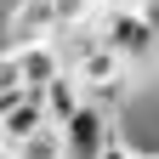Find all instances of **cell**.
I'll use <instances>...</instances> for the list:
<instances>
[{
    "label": "cell",
    "mask_w": 159,
    "mask_h": 159,
    "mask_svg": "<svg viewBox=\"0 0 159 159\" xmlns=\"http://www.w3.org/2000/svg\"><path fill=\"white\" fill-rule=\"evenodd\" d=\"M91 23H97V34H102V46L119 51V63H125V68L153 63V57H159V34L148 29V17L136 11L131 0H102V6L91 11Z\"/></svg>",
    "instance_id": "1"
},
{
    "label": "cell",
    "mask_w": 159,
    "mask_h": 159,
    "mask_svg": "<svg viewBox=\"0 0 159 159\" xmlns=\"http://www.w3.org/2000/svg\"><path fill=\"white\" fill-rule=\"evenodd\" d=\"M63 68H68V80H74L85 97H97L102 85H114V80H125V63H119L114 46H102V34L85 40V46H74V51L63 57Z\"/></svg>",
    "instance_id": "2"
},
{
    "label": "cell",
    "mask_w": 159,
    "mask_h": 159,
    "mask_svg": "<svg viewBox=\"0 0 159 159\" xmlns=\"http://www.w3.org/2000/svg\"><path fill=\"white\" fill-rule=\"evenodd\" d=\"M57 6L51 0H11V11H6V40H11V51L17 46H51L57 40Z\"/></svg>",
    "instance_id": "3"
},
{
    "label": "cell",
    "mask_w": 159,
    "mask_h": 159,
    "mask_svg": "<svg viewBox=\"0 0 159 159\" xmlns=\"http://www.w3.org/2000/svg\"><path fill=\"white\" fill-rule=\"evenodd\" d=\"M114 136V114L102 102H91L85 97V108H80L68 125H63V142H68V159H97L102 153V142Z\"/></svg>",
    "instance_id": "4"
},
{
    "label": "cell",
    "mask_w": 159,
    "mask_h": 159,
    "mask_svg": "<svg viewBox=\"0 0 159 159\" xmlns=\"http://www.w3.org/2000/svg\"><path fill=\"white\" fill-rule=\"evenodd\" d=\"M46 125H51V119H46V102L29 91V97H17V102L0 114V142H6V148H23L29 136H34V131H46Z\"/></svg>",
    "instance_id": "5"
},
{
    "label": "cell",
    "mask_w": 159,
    "mask_h": 159,
    "mask_svg": "<svg viewBox=\"0 0 159 159\" xmlns=\"http://www.w3.org/2000/svg\"><path fill=\"white\" fill-rule=\"evenodd\" d=\"M17 74H23V91H46L57 74H63V51L51 46H17Z\"/></svg>",
    "instance_id": "6"
},
{
    "label": "cell",
    "mask_w": 159,
    "mask_h": 159,
    "mask_svg": "<svg viewBox=\"0 0 159 159\" xmlns=\"http://www.w3.org/2000/svg\"><path fill=\"white\" fill-rule=\"evenodd\" d=\"M34 97H40V102H46V119H51V125H57V131H63V125H68V119H74L80 108H85V91H80V85H74V80H68V68H63V74H57V80H51V85H46V91H34Z\"/></svg>",
    "instance_id": "7"
},
{
    "label": "cell",
    "mask_w": 159,
    "mask_h": 159,
    "mask_svg": "<svg viewBox=\"0 0 159 159\" xmlns=\"http://www.w3.org/2000/svg\"><path fill=\"white\" fill-rule=\"evenodd\" d=\"M17 159H68V142H63V131L46 125V131H34L23 148H17Z\"/></svg>",
    "instance_id": "8"
},
{
    "label": "cell",
    "mask_w": 159,
    "mask_h": 159,
    "mask_svg": "<svg viewBox=\"0 0 159 159\" xmlns=\"http://www.w3.org/2000/svg\"><path fill=\"white\" fill-rule=\"evenodd\" d=\"M97 159H148V153H136V148L125 142V136H119V131H114V136H108V142H102V153H97Z\"/></svg>",
    "instance_id": "9"
},
{
    "label": "cell",
    "mask_w": 159,
    "mask_h": 159,
    "mask_svg": "<svg viewBox=\"0 0 159 159\" xmlns=\"http://www.w3.org/2000/svg\"><path fill=\"white\" fill-rule=\"evenodd\" d=\"M136 11H142V17H148V29L159 34V0H142V6H136Z\"/></svg>",
    "instance_id": "10"
},
{
    "label": "cell",
    "mask_w": 159,
    "mask_h": 159,
    "mask_svg": "<svg viewBox=\"0 0 159 159\" xmlns=\"http://www.w3.org/2000/svg\"><path fill=\"white\" fill-rule=\"evenodd\" d=\"M0 159H17V148H6V142H0Z\"/></svg>",
    "instance_id": "11"
},
{
    "label": "cell",
    "mask_w": 159,
    "mask_h": 159,
    "mask_svg": "<svg viewBox=\"0 0 159 159\" xmlns=\"http://www.w3.org/2000/svg\"><path fill=\"white\" fill-rule=\"evenodd\" d=\"M131 6H142V0H131Z\"/></svg>",
    "instance_id": "12"
},
{
    "label": "cell",
    "mask_w": 159,
    "mask_h": 159,
    "mask_svg": "<svg viewBox=\"0 0 159 159\" xmlns=\"http://www.w3.org/2000/svg\"><path fill=\"white\" fill-rule=\"evenodd\" d=\"M148 159H159V153H148Z\"/></svg>",
    "instance_id": "13"
},
{
    "label": "cell",
    "mask_w": 159,
    "mask_h": 159,
    "mask_svg": "<svg viewBox=\"0 0 159 159\" xmlns=\"http://www.w3.org/2000/svg\"><path fill=\"white\" fill-rule=\"evenodd\" d=\"M6 6H11V0H6Z\"/></svg>",
    "instance_id": "14"
}]
</instances>
